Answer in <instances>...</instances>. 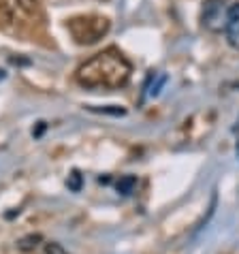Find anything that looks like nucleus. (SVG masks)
Returning a JSON list of instances; mask_svg holds the SVG:
<instances>
[{
    "mask_svg": "<svg viewBox=\"0 0 239 254\" xmlns=\"http://www.w3.org/2000/svg\"><path fill=\"white\" fill-rule=\"evenodd\" d=\"M132 66L116 47L98 52L77 68V83L88 90H120L130 79Z\"/></svg>",
    "mask_w": 239,
    "mask_h": 254,
    "instance_id": "nucleus-1",
    "label": "nucleus"
},
{
    "mask_svg": "<svg viewBox=\"0 0 239 254\" xmlns=\"http://www.w3.org/2000/svg\"><path fill=\"white\" fill-rule=\"evenodd\" d=\"M43 11L39 0H0V24L13 34H24L41 24Z\"/></svg>",
    "mask_w": 239,
    "mask_h": 254,
    "instance_id": "nucleus-2",
    "label": "nucleus"
},
{
    "mask_svg": "<svg viewBox=\"0 0 239 254\" xmlns=\"http://www.w3.org/2000/svg\"><path fill=\"white\" fill-rule=\"evenodd\" d=\"M109 19L103 15H77L68 22V32L77 45H94L109 32Z\"/></svg>",
    "mask_w": 239,
    "mask_h": 254,
    "instance_id": "nucleus-3",
    "label": "nucleus"
},
{
    "mask_svg": "<svg viewBox=\"0 0 239 254\" xmlns=\"http://www.w3.org/2000/svg\"><path fill=\"white\" fill-rule=\"evenodd\" d=\"M203 26L212 32H220L222 28H227V19H229V6L224 0H207L201 13Z\"/></svg>",
    "mask_w": 239,
    "mask_h": 254,
    "instance_id": "nucleus-4",
    "label": "nucleus"
},
{
    "mask_svg": "<svg viewBox=\"0 0 239 254\" xmlns=\"http://www.w3.org/2000/svg\"><path fill=\"white\" fill-rule=\"evenodd\" d=\"M227 41L231 47L239 49V2L229 6V19H227Z\"/></svg>",
    "mask_w": 239,
    "mask_h": 254,
    "instance_id": "nucleus-5",
    "label": "nucleus"
},
{
    "mask_svg": "<svg viewBox=\"0 0 239 254\" xmlns=\"http://www.w3.org/2000/svg\"><path fill=\"white\" fill-rule=\"evenodd\" d=\"M135 186H137V180L132 178V175H124V178H120V182H118V190L122 194H130Z\"/></svg>",
    "mask_w": 239,
    "mask_h": 254,
    "instance_id": "nucleus-6",
    "label": "nucleus"
},
{
    "mask_svg": "<svg viewBox=\"0 0 239 254\" xmlns=\"http://www.w3.org/2000/svg\"><path fill=\"white\" fill-rule=\"evenodd\" d=\"M37 242H41L39 235L26 237V239H22V242H19V248H22V250H32V248H37Z\"/></svg>",
    "mask_w": 239,
    "mask_h": 254,
    "instance_id": "nucleus-7",
    "label": "nucleus"
},
{
    "mask_svg": "<svg viewBox=\"0 0 239 254\" xmlns=\"http://www.w3.org/2000/svg\"><path fill=\"white\" fill-rule=\"evenodd\" d=\"M45 252H47V254H66L64 250H62L60 244H47V246H45Z\"/></svg>",
    "mask_w": 239,
    "mask_h": 254,
    "instance_id": "nucleus-8",
    "label": "nucleus"
},
{
    "mask_svg": "<svg viewBox=\"0 0 239 254\" xmlns=\"http://www.w3.org/2000/svg\"><path fill=\"white\" fill-rule=\"evenodd\" d=\"M79 180H81V178H79V173L75 171V173H73V182H71V184H68V186H71L73 190H79Z\"/></svg>",
    "mask_w": 239,
    "mask_h": 254,
    "instance_id": "nucleus-9",
    "label": "nucleus"
},
{
    "mask_svg": "<svg viewBox=\"0 0 239 254\" xmlns=\"http://www.w3.org/2000/svg\"><path fill=\"white\" fill-rule=\"evenodd\" d=\"M237 156H239V141H237Z\"/></svg>",
    "mask_w": 239,
    "mask_h": 254,
    "instance_id": "nucleus-10",
    "label": "nucleus"
}]
</instances>
